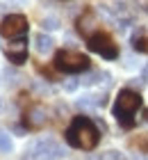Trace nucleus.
Wrapping results in <instances>:
<instances>
[{"mask_svg": "<svg viewBox=\"0 0 148 160\" xmlns=\"http://www.w3.org/2000/svg\"><path fill=\"white\" fill-rule=\"evenodd\" d=\"M66 153L64 149L53 140V137H43V140H36L30 149V158L34 160H62Z\"/></svg>", "mask_w": 148, "mask_h": 160, "instance_id": "obj_5", "label": "nucleus"}, {"mask_svg": "<svg viewBox=\"0 0 148 160\" xmlns=\"http://www.w3.org/2000/svg\"><path fill=\"white\" fill-rule=\"evenodd\" d=\"M141 108V94L137 89H130V87H125V89L118 92L116 96V103H114V119L121 123L123 128H132V123H135V112Z\"/></svg>", "mask_w": 148, "mask_h": 160, "instance_id": "obj_2", "label": "nucleus"}, {"mask_svg": "<svg viewBox=\"0 0 148 160\" xmlns=\"http://www.w3.org/2000/svg\"><path fill=\"white\" fill-rule=\"evenodd\" d=\"M87 48L91 50V53H98L100 57H105V60H116L118 57V48H116V43L112 39V34L103 32V30H98L96 34H91V37L87 39Z\"/></svg>", "mask_w": 148, "mask_h": 160, "instance_id": "obj_4", "label": "nucleus"}, {"mask_svg": "<svg viewBox=\"0 0 148 160\" xmlns=\"http://www.w3.org/2000/svg\"><path fill=\"white\" fill-rule=\"evenodd\" d=\"M144 12H146V14H148V5H146V7H144Z\"/></svg>", "mask_w": 148, "mask_h": 160, "instance_id": "obj_19", "label": "nucleus"}, {"mask_svg": "<svg viewBox=\"0 0 148 160\" xmlns=\"http://www.w3.org/2000/svg\"><path fill=\"white\" fill-rule=\"evenodd\" d=\"M103 158H105V160H125V156L121 153V151H116V149L105 151V153H103Z\"/></svg>", "mask_w": 148, "mask_h": 160, "instance_id": "obj_14", "label": "nucleus"}, {"mask_svg": "<svg viewBox=\"0 0 148 160\" xmlns=\"http://www.w3.org/2000/svg\"><path fill=\"white\" fill-rule=\"evenodd\" d=\"M34 46H36V50H39L41 55L50 53V50H53V39H50L46 32H36L34 34Z\"/></svg>", "mask_w": 148, "mask_h": 160, "instance_id": "obj_10", "label": "nucleus"}, {"mask_svg": "<svg viewBox=\"0 0 148 160\" xmlns=\"http://www.w3.org/2000/svg\"><path fill=\"white\" fill-rule=\"evenodd\" d=\"M5 55H7V60H9L12 64H16V67L25 64L27 62V39L25 37L9 39V46H7Z\"/></svg>", "mask_w": 148, "mask_h": 160, "instance_id": "obj_7", "label": "nucleus"}, {"mask_svg": "<svg viewBox=\"0 0 148 160\" xmlns=\"http://www.w3.org/2000/svg\"><path fill=\"white\" fill-rule=\"evenodd\" d=\"M2 112H5V98L0 96V114H2Z\"/></svg>", "mask_w": 148, "mask_h": 160, "instance_id": "obj_16", "label": "nucleus"}, {"mask_svg": "<svg viewBox=\"0 0 148 160\" xmlns=\"http://www.w3.org/2000/svg\"><path fill=\"white\" fill-rule=\"evenodd\" d=\"M12 149H14V142H12L9 133L0 130V153H12Z\"/></svg>", "mask_w": 148, "mask_h": 160, "instance_id": "obj_12", "label": "nucleus"}, {"mask_svg": "<svg viewBox=\"0 0 148 160\" xmlns=\"http://www.w3.org/2000/svg\"><path fill=\"white\" fill-rule=\"evenodd\" d=\"M144 121L148 123V108H144Z\"/></svg>", "mask_w": 148, "mask_h": 160, "instance_id": "obj_17", "label": "nucleus"}, {"mask_svg": "<svg viewBox=\"0 0 148 160\" xmlns=\"http://www.w3.org/2000/svg\"><path fill=\"white\" fill-rule=\"evenodd\" d=\"M89 160H105L103 156H93V158H89Z\"/></svg>", "mask_w": 148, "mask_h": 160, "instance_id": "obj_18", "label": "nucleus"}, {"mask_svg": "<svg viewBox=\"0 0 148 160\" xmlns=\"http://www.w3.org/2000/svg\"><path fill=\"white\" fill-rule=\"evenodd\" d=\"M41 28L48 30V32H53V30H59V28H62V21L57 16H46V18H41Z\"/></svg>", "mask_w": 148, "mask_h": 160, "instance_id": "obj_13", "label": "nucleus"}, {"mask_svg": "<svg viewBox=\"0 0 148 160\" xmlns=\"http://www.w3.org/2000/svg\"><path fill=\"white\" fill-rule=\"evenodd\" d=\"M46 121H48V117H46V112H43L41 108H32V110L25 114V123H27L30 128H39Z\"/></svg>", "mask_w": 148, "mask_h": 160, "instance_id": "obj_9", "label": "nucleus"}, {"mask_svg": "<svg viewBox=\"0 0 148 160\" xmlns=\"http://www.w3.org/2000/svg\"><path fill=\"white\" fill-rule=\"evenodd\" d=\"M55 69L62 73H82V71L91 69V60L80 53V50H71V48H62L55 53Z\"/></svg>", "mask_w": 148, "mask_h": 160, "instance_id": "obj_3", "label": "nucleus"}, {"mask_svg": "<svg viewBox=\"0 0 148 160\" xmlns=\"http://www.w3.org/2000/svg\"><path fill=\"white\" fill-rule=\"evenodd\" d=\"M78 87H80V80L78 78H71V80H66V82H64V92H75L78 89Z\"/></svg>", "mask_w": 148, "mask_h": 160, "instance_id": "obj_15", "label": "nucleus"}, {"mask_svg": "<svg viewBox=\"0 0 148 160\" xmlns=\"http://www.w3.org/2000/svg\"><path fill=\"white\" fill-rule=\"evenodd\" d=\"M23 160H30V158H23Z\"/></svg>", "mask_w": 148, "mask_h": 160, "instance_id": "obj_20", "label": "nucleus"}, {"mask_svg": "<svg viewBox=\"0 0 148 160\" xmlns=\"http://www.w3.org/2000/svg\"><path fill=\"white\" fill-rule=\"evenodd\" d=\"M64 135H66V142H69L71 147L82 149V151L96 149V144L100 140V133H98V128H96V123L89 117H84V114L73 117V121L69 123V128H66Z\"/></svg>", "mask_w": 148, "mask_h": 160, "instance_id": "obj_1", "label": "nucleus"}, {"mask_svg": "<svg viewBox=\"0 0 148 160\" xmlns=\"http://www.w3.org/2000/svg\"><path fill=\"white\" fill-rule=\"evenodd\" d=\"M75 25H78V32L82 34L84 39H89L91 34L98 32V21H96V12L91 9V7H89V9H84V12H82V16H78Z\"/></svg>", "mask_w": 148, "mask_h": 160, "instance_id": "obj_8", "label": "nucleus"}, {"mask_svg": "<svg viewBox=\"0 0 148 160\" xmlns=\"http://www.w3.org/2000/svg\"><path fill=\"white\" fill-rule=\"evenodd\" d=\"M132 50H137V53H148V37L144 34V30H139V34L132 37Z\"/></svg>", "mask_w": 148, "mask_h": 160, "instance_id": "obj_11", "label": "nucleus"}, {"mask_svg": "<svg viewBox=\"0 0 148 160\" xmlns=\"http://www.w3.org/2000/svg\"><path fill=\"white\" fill-rule=\"evenodd\" d=\"M27 32V18L23 14H9L0 21V34L7 39H18V37H25Z\"/></svg>", "mask_w": 148, "mask_h": 160, "instance_id": "obj_6", "label": "nucleus"}]
</instances>
